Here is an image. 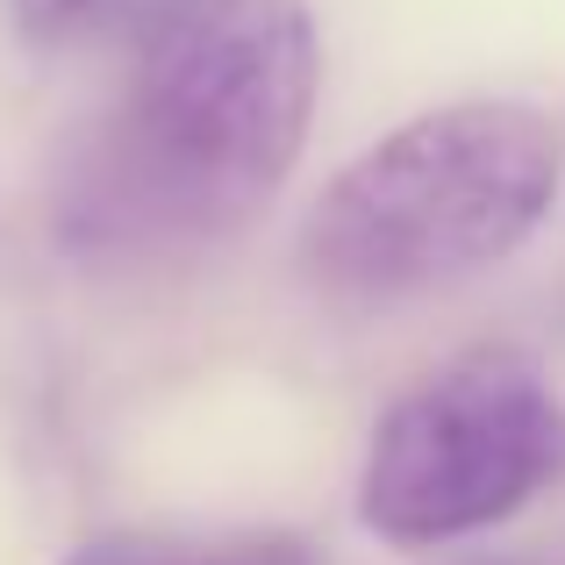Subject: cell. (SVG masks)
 <instances>
[{"label":"cell","instance_id":"1","mask_svg":"<svg viewBox=\"0 0 565 565\" xmlns=\"http://www.w3.org/2000/svg\"><path fill=\"white\" fill-rule=\"evenodd\" d=\"M308 0H151L115 108L72 151L57 230L79 258H180L244 230L316 122Z\"/></svg>","mask_w":565,"mask_h":565},{"label":"cell","instance_id":"2","mask_svg":"<svg viewBox=\"0 0 565 565\" xmlns=\"http://www.w3.org/2000/svg\"><path fill=\"white\" fill-rule=\"evenodd\" d=\"M565 186V137L530 100H451L365 143L301 222V273L337 301H423L515 258Z\"/></svg>","mask_w":565,"mask_h":565},{"label":"cell","instance_id":"3","mask_svg":"<svg viewBox=\"0 0 565 565\" xmlns=\"http://www.w3.org/2000/svg\"><path fill=\"white\" fill-rule=\"evenodd\" d=\"M565 480V401L515 351H466L373 423L359 523L394 552H444Z\"/></svg>","mask_w":565,"mask_h":565},{"label":"cell","instance_id":"4","mask_svg":"<svg viewBox=\"0 0 565 565\" xmlns=\"http://www.w3.org/2000/svg\"><path fill=\"white\" fill-rule=\"evenodd\" d=\"M65 565H316L294 530H108Z\"/></svg>","mask_w":565,"mask_h":565},{"label":"cell","instance_id":"5","mask_svg":"<svg viewBox=\"0 0 565 565\" xmlns=\"http://www.w3.org/2000/svg\"><path fill=\"white\" fill-rule=\"evenodd\" d=\"M8 8H14L22 43H57V36H72V29L94 14V0H8Z\"/></svg>","mask_w":565,"mask_h":565}]
</instances>
